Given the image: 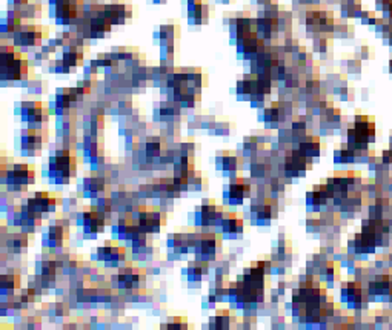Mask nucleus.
I'll return each instance as SVG.
<instances>
[{
	"mask_svg": "<svg viewBox=\"0 0 392 330\" xmlns=\"http://www.w3.org/2000/svg\"><path fill=\"white\" fill-rule=\"evenodd\" d=\"M74 171H75V158L72 155V152L68 149H60L54 152V155L49 158L48 172L51 179H56L57 181H68Z\"/></svg>",
	"mask_w": 392,
	"mask_h": 330,
	"instance_id": "nucleus-1",
	"label": "nucleus"
},
{
	"mask_svg": "<svg viewBox=\"0 0 392 330\" xmlns=\"http://www.w3.org/2000/svg\"><path fill=\"white\" fill-rule=\"evenodd\" d=\"M34 171L28 166V164H12V168L8 169L6 172L3 171V179L8 183V186H27L34 183Z\"/></svg>",
	"mask_w": 392,
	"mask_h": 330,
	"instance_id": "nucleus-2",
	"label": "nucleus"
},
{
	"mask_svg": "<svg viewBox=\"0 0 392 330\" xmlns=\"http://www.w3.org/2000/svg\"><path fill=\"white\" fill-rule=\"evenodd\" d=\"M137 223L142 232L151 234V232H157L160 229L162 224L165 223V217H163L162 212L156 209L142 208L137 213Z\"/></svg>",
	"mask_w": 392,
	"mask_h": 330,
	"instance_id": "nucleus-3",
	"label": "nucleus"
},
{
	"mask_svg": "<svg viewBox=\"0 0 392 330\" xmlns=\"http://www.w3.org/2000/svg\"><path fill=\"white\" fill-rule=\"evenodd\" d=\"M222 220H223L222 210L209 201H203V205L198 208L196 213V221L200 226H216L222 223Z\"/></svg>",
	"mask_w": 392,
	"mask_h": 330,
	"instance_id": "nucleus-4",
	"label": "nucleus"
},
{
	"mask_svg": "<svg viewBox=\"0 0 392 330\" xmlns=\"http://www.w3.org/2000/svg\"><path fill=\"white\" fill-rule=\"evenodd\" d=\"M194 247L197 249L198 257L203 261H209L216 257L217 252V237L214 234H205L200 235L197 240H194Z\"/></svg>",
	"mask_w": 392,
	"mask_h": 330,
	"instance_id": "nucleus-5",
	"label": "nucleus"
},
{
	"mask_svg": "<svg viewBox=\"0 0 392 330\" xmlns=\"http://www.w3.org/2000/svg\"><path fill=\"white\" fill-rule=\"evenodd\" d=\"M28 65L25 57L17 54L11 61L2 65V77L5 80H20L25 74H27Z\"/></svg>",
	"mask_w": 392,
	"mask_h": 330,
	"instance_id": "nucleus-6",
	"label": "nucleus"
},
{
	"mask_svg": "<svg viewBox=\"0 0 392 330\" xmlns=\"http://www.w3.org/2000/svg\"><path fill=\"white\" fill-rule=\"evenodd\" d=\"M57 201L53 195L46 192H37L33 198L28 200L27 208L34 212V213H45V212H53L56 209Z\"/></svg>",
	"mask_w": 392,
	"mask_h": 330,
	"instance_id": "nucleus-7",
	"label": "nucleus"
},
{
	"mask_svg": "<svg viewBox=\"0 0 392 330\" xmlns=\"http://www.w3.org/2000/svg\"><path fill=\"white\" fill-rule=\"evenodd\" d=\"M22 117L31 124H39L43 123L48 119V111L43 108L40 101H30V103L22 105Z\"/></svg>",
	"mask_w": 392,
	"mask_h": 330,
	"instance_id": "nucleus-8",
	"label": "nucleus"
},
{
	"mask_svg": "<svg viewBox=\"0 0 392 330\" xmlns=\"http://www.w3.org/2000/svg\"><path fill=\"white\" fill-rule=\"evenodd\" d=\"M306 171V155L301 150H293L286 155L285 172L288 177H297Z\"/></svg>",
	"mask_w": 392,
	"mask_h": 330,
	"instance_id": "nucleus-9",
	"label": "nucleus"
},
{
	"mask_svg": "<svg viewBox=\"0 0 392 330\" xmlns=\"http://www.w3.org/2000/svg\"><path fill=\"white\" fill-rule=\"evenodd\" d=\"M43 37V32L39 27H22L14 32V42L23 46H34L39 45Z\"/></svg>",
	"mask_w": 392,
	"mask_h": 330,
	"instance_id": "nucleus-10",
	"label": "nucleus"
},
{
	"mask_svg": "<svg viewBox=\"0 0 392 330\" xmlns=\"http://www.w3.org/2000/svg\"><path fill=\"white\" fill-rule=\"evenodd\" d=\"M105 217L106 215L98 212L96 209H91L83 213V218H82V223H83V229L85 232L88 234H96V232H100L105 227Z\"/></svg>",
	"mask_w": 392,
	"mask_h": 330,
	"instance_id": "nucleus-11",
	"label": "nucleus"
},
{
	"mask_svg": "<svg viewBox=\"0 0 392 330\" xmlns=\"http://www.w3.org/2000/svg\"><path fill=\"white\" fill-rule=\"evenodd\" d=\"M97 258L109 264H117L125 258V249L116 244H106L97 250Z\"/></svg>",
	"mask_w": 392,
	"mask_h": 330,
	"instance_id": "nucleus-12",
	"label": "nucleus"
},
{
	"mask_svg": "<svg viewBox=\"0 0 392 330\" xmlns=\"http://www.w3.org/2000/svg\"><path fill=\"white\" fill-rule=\"evenodd\" d=\"M249 184H246L242 179H238L229 184V190H228V201L232 205H238L240 201H243L249 195Z\"/></svg>",
	"mask_w": 392,
	"mask_h": 330,
	"instance_id": "nucleus-13",
	"label": "nucleus"
},
{
	"mask_svg": "<svg viewBox=\"0 0 392 330\" xmlns=\"http://www.w3.org/2000/svg\"><path fill=\"white\" fill-rule=\"evenodd\" d=\"M142 280V272L138 269L126 268L119 273V286L122 289H135Z\"/></svg>",
	"mask_w": 392,
	"mask_h": 330,
	"instance_id": "nucleus-14",
	"label": "nucleus"
},
{
	"mask_svg": "<svg viewBox=\"0 0 392 330\" xmlns=\"http://www.w3.org/2000/svg\"><path fill=\"white\" fill-rule=\"evenodd\" d=\"M103 12H105V16L109 19V22L112 25L123 23L125 19L130 16L128 8H126L123 3H109V5H105L103 6Z\"/></svg>",
	"mask_w": 392,
	"mask_h": 330,
	"instance_id": "nucleus-15",
	"label": "nucleus"
},
{
	"mask_svg": "<svg viewBox=\"0 0 392 330\" xmlns=\"http://www.w3.org/2000/svg\"><path fill=\"white\" fill-rule=\"evenodd\" d=\"M77 17V5L74 3H65V5H57L56 8V19L62 25H68L75 20Z\"/></svg>",
	"mask_w": 392,
	"mask_h": 330,
	"instance_id": "nucleus-16",
	"label": "nucleus"
},
{
	"mask_svg": "<svg viewBox=\"0 0 392 330\" xmlns=\"http://www.w3.org/2000/svg\"><path fill=\"white\" fill-rule=\"evenodd\" d=\"M222 227H223V232L225 234H238L243 231V220L237 217V213H226L223 215V220H222Z\"/></svg>",
	"mask_w": 392,
	"mask_h": 330,
	"instance_id": "nucleus-17",
	"label": "nucleus"
},
{
	"mask_svg": "<svg viewBox=\"0 0 392 330\" xmlns=\"http://www.w3.org/2000/svg\"><path fill=\"white\" fill-rule=\"evenodd\" d=\"M42 146V137L37 134V131L30 129L27 134H23L22 137V149L28 154H33V152H37Z\"/></svg>",
	"mask_w": 392,
	"mask_h": 330,
	"instance_id": "nucleus-18",
	"label": "nucleus"
},
{
	"mask_svg": "<svg viewBox=\"0 0 392 330\" xmlns=\"http://www.w3.org/2000/svg\"><path fill=\"white\" fill-rule=\"evenodd\" d=\"M20 287V278L19 275H2L0 278V292L3 297H9Z\"/></svg>",
	"mask_w": 392,
	"mask_h": 330,
	"instance_id": "nucleus-19",
	"label": "nucleus"
},
{
	"mask_svg": "<svg viewBox=\"0 0 392 330\" xmlns=\"http://www.w3.org/2000/svg\"><path fill=\"white\" fill-rule=\"evenodd\" d=\"M63 240H65V232H63L62 226H51L45 235V243L49 247H60L63 244Z\"/></svg>",
	"mask_w": 392,
	"mask_h": 330,
	"instance_id": "nucleus-20",
	"label": "nucleus"
},
{
	"mask_svg": "<svg viewBox=\"0 0 392 330\" xmlns=\"http://www.w3.org/2000/svg\"><path fill=\"white\" fill-rule=\"evenodd\" d=\"M217 168L225 172H234L237 169V157L229 154V152H223V154L217 155Z\"/></svg>",
	"mask_w": 392,
	"mask_h": 330,
	"instance_id": "nucleus-21",
	"label": "nucleus"
},
{
	"mask_svg": "<svg viewBox=\"0 0 392 330\" xmlns=\"http://www.w3.org/2000/svg\"><path fill=\"white\" fill-rule=\"evenodd\" d=\"M300 150L306 157H315V155H319V152H320V140H319V138H314V137L306 138V140L301 142Z\"/></svg>",
	"mask_w": 392,
	"mask_h": 330,
	"instance_id": "nucleus-22",
	"label": "nucleus"
},
{
	"mask_svg": "<svg viewBox=\"0 0 392 330\" xmlns=\"http://www.w3.org/2000/svg\"><path fill=\"white\" fill-rule=\"evenodd\" d=\"M82 59H83V53H82V51H79L75 46L68 48L65 53H63V57H62V60L65 61V65H68L69 68L80 65Z\"/></svg>",
	"mask_w": 392,
	"mask_h": 330,
	"instance_id": "nucleus-23",
	"label": "nucleus"
},
{
	"mask_svg": "<svg viewBox=\"0 0 392 330\" xmlns=\"http://www.w3.org/2000/svg\"><path fill=\"white\" fill-rule=\"evenodd\" d=\"M171 246L175 252H188V249L194 246V240H188L186 235L182 234H175L171 237Z\"/></svg>",
	"mask_w": 392,
	"mask_h": 330,
	"instance_id": "nucleus-24",
	"label": "nucleus"
},
{
	"mask_svg": "<svg viewBox=\"0 0 392 330\" xmlns=\"http://www.w3.org/2000/svg\"><path fill=\"white\" fill-rule=\"evenodd\" d=\"M83 187L86 190V194H96V192H100V190H103L105 187V181L102 177H96V175H91L85 179V183H83Z\"/></svg>",
	"mask_w": 392,
	"mask_h": 330,
	"instance_id": "nucleus-25",
	"label": "nucleus"
},
{
	"mask_svg": "<svg viewBox=\"0 0 392 330\" xmlns=\"http://www.w3.org/2000/svg\"><path fill=\"white\" fill-rule=\"evenodd\" d=\"M208 261H196L191 263L188 268V276L189 280H200L201 276L205 275V272H208Z\"/></svg>",
	"mask_w": 392,
	"mask_h": 330,
	"instance_id": "nucleus-26",
	"label": "nucleus"
},
{
	"mask_svg": "<svg viewBox=\"0 0 392 330\" xmlns=\"http://www.w3.org/2000/svg\"><path fill=\"white\" fill-rule=\"evenodd\" d=\"M28 244V237L25 234H16V235H11L9 240H8V247L14 252H20L22 249H25Z\"/></svg>",
	"mask_w": 392,
	"mask_h": 330,
	"instance_id": "nucleus-27",
	"label": "nucleus"
},
{
	"mask_svg": "<svg viewBox=\"0 0 392 330\" xmlns=\"http://www.w3.org/2000/svg\"><path fill=\"white\" fill-rule=\"evenodd\" d=\"M254 221L257 224H268L271 218V208L268 205H261L254 208Z\"/></svg>",
	"mask_w": 392,
	"mask_h": 330,
	"instance_id": "nucleus-28",
	"label": "nucleus"
},
{
	"mask_svg": "<svg viewBox=\"0 0 392 330\" xmlns=\"http://www.w3.org/2000/svg\"><path fill=\"white\" fill-rule=\"evenodd\" d=\"M231 326V315L229 312L222 310L211 320V327L214 329H228Z\"/></svg>",
	"mask_w": 392,
	"mask_h": 330,
	"instance_id": "nucleus-29",
	"label": "nucleus"
},
{
	"mask_svg": "<svg viewBox=\"0 0 392 330\" xmlns=\"http://www.w3.org/2000/svg\"><path fill=\"white\" fill-rule=\"evenodd\" d=\"M162 154V142L160 138H149L146 142V155L148 157H159Z\"/></svg>",
	"mask_w": 392,
	"mask_h": 330,
	"instance_id": "nucleus-30",
	"label": "nucleus"
},
{
	"mask_svg": "<svg viewBox=\"0 0 392 330\" xmlns=\"http://www.w3.org/2000/svg\"><path fill=\"white\" fill-rule=\"evenodd\" d=\"M85 152H86V155L90 157V158H93L94 161H96V158L102 154V146H100L96 140H88L86 143H85Z\"/></svg>",
	"mask_w": 392,
	"mask_h": 330,
	"instance_id": "nucleus-31",
	"label": "nucleus"
},
{
	"mask_svg": "<svg viewBox=\"0 0 392 330\" xmlns=\"http://www.w3.org/2000/svg\"><path fill=\"white\" fill-rule=\"evenodd\" d=\"M57 272V263L56 261H45L42 266V276L45 278H54Z\"/></svg>",
	"mask_w": 392,
	"mask_h": 330,
	"instance_id": "nucleus-32",
	"label": "nucleus"
},
{
	"mask_svg": "<svg viewBox=\"0 0 392 330\" xmlns=\"http://www.w3.org/2000/svg\"><path fill=\"white\" fill-rule=\"evenodd\" d=\"M280 117H282V114H280V109H279V106H271V108H268L266 111H264V119H266V121H269V123H274V121H279L280 120Z\"/></svg>",
	"mask_w": 392,
	"mask_h": 330,
	"instance_id": "nucleus-33",
	"label": "nucleus"
},
{
	"mask_svg": "<svg viewBox=\"0 0 392 330\" xmlns=\"http://www.w3.org/2000/svg\"><path fill=\"white\" fill-rule=\"evenodd\" d=\"M354 160V149L352 150H341V152H335V161L337 163H348Z\"/></svg>",
	"mask_w": 392,
	"mask_h": 330,
	"instance_id": "nucleus-34",
	"label": "nucleus"
},
{
	"mask_svg": "<svg viewBox=\"0 0 392 330\" xmlns=\"http://www.w3.org/2000/svg\"><path fill=\"white\" fill-rule=\"evenodd\" d=\"M160 114H162V116L172 117V116H177V114H179V108H175L171 103H163L162 108H160Z\"/></svg>",
	"mask_w": 392,
	"mask_h": 330,
	"instance_id": "nucleus-35",
	"label": "nucleus"
},
{
	"mask_svg": "<svg viewBox=\"0 0 392 330\" xmlns=\"http://www.w3.org/2000/svg\"><path fill=\"white\" fill-rule=\"evenodd\" d=\"M93 209H96V210H98V212H102V213H105V215H106V213L111 210V201H109V200H106V198L98 200V201H97V205H96Z\"/></svg>",
	"mask_w": 392,
	"mask_h": 330,
	"instance_id": "nucleus-36",
	"label": "nucleus"
},
{
	"mask_svg": "<svg viewBox=\"0 0 392 330\" xmlns=\"http://www.w3.org/2000/svg\"><path fill=\"white\" fill-rule=\"evenodd\" d=\"M165 327H168V329H185L186 321L182 318H172V320H169V323Z\"/></svg>",
	"mask_w": 392,
	"mask_h": 330,
	"instance_id": "nucleus-37",
	"label": "nucleus"
},
{
	"mask_svg": "<svg viewBox=\"0 0 392 330\" xmlns=\"http://www.w3.org/2000/svg\"><path fill=\"white\" fill-rule=\"evenodd\" d=\"M188 2H189V8H191V6L200 5V3H201V0H188Z\"/></svg>",
	"mask_w": 392,
	"mask_h": 330,
	"instance_id": "nucleus-38",
	"label": "nucleus"
}]
</instances>
